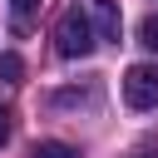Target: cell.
Listing matches in <instances>:
<instances>
[{
  "label": "cell",
  "mask_w": 158,
  "mask_h": 158,
  "mask_svg": "<svg viewBox=\"0 0 158 158\" xmlns=\"http://www.w3.org/2000/svg\"><path fill=\"white\" fill-rule=\"evenodd\" d=\"M123 99L128 109H158V64H133L123 74Z\"/></svg>",
  "instance_id": "7a4b0ae2"
},
{
  "label": "cell",
  "mask_w": 158,
  "mask_h": 158,
  "mask_svg": "<svg viewBox=\"0 0 158 158\" xmlns=\"http://www.w3.org/2000/svg\"><path fill=\"white\" fill-rule=\"evenodd\" d=\"M10 128H15V114H10V109H5V104H0V148H5V143H10Z\"/></svg>",
  "instance_id": "ba28073f"
},
{
  "label": "cell",
  "mask_w": 158,
  "mask_h": 158,
  "mask_svg": "<svg viewBox=\"0 0 158 158\" xmlns=\"http://www.w3.org/2000/svg\"><path fill=\"white\" fill-rule=\"evenodd\" d=\"M20 74H25V64H20V54H0V79H10V84H15Z\"/></svg>",
  "instance_id": "52a82bcc"
},
{
  "label": "cell",
  "mask_w": 158,
  "mask_h": 158,
  "mask_svg": "<svg viewBox=\"0 0 158 158\" xmlns=\"http://www.w3.org/2000/svg\"><path fill=\"white\" fill-rule=\"evenodd\" d=\"M99 35L118 40V10H114V0H99Z\"/></svg>",
  "instance_id": "277c9868"
},
{
  "label": "cell",
  "mask_w": 158,
  "mask_h": 158,
  "mask_svg": "<svg viewBox=\"0 0 158 158\" xmlns=\"http://www.w3.org/2000/svg\"><path fill=\"white\" fill-rule=\"evenodd\" d=\"M138 44H143V49H153V54H158V15H148V20H143V25H138Z\"/></svg>",
  "instance_id": "8992f818"
},
{
  "label": "cell",
  "mask_w": 158,
  "mask_h": 158,
  "mask_svg": "<svg viewBox=\"0 0 158 158\" xmlns=\"http://www.w3.org/2000/svg\"><path fill=\"white\" fill-rule=\"evenodd\" d=\"M10 10H15V30L25 35V30H30V15L40 10V0H10Z\"/></svg>",
  "instance_id": "5b68a950"
},
{
  "label": "cell",
  "mask_w": 158,
  "mask_h": 158,
  "mask_svg": "<svg viewBox=\"0 0 158 158\" xmlns=\"http://www.w3.org/2000/svg\"><path fill=\"white\" fill-rule=\"evenodd\" d=\"M30 158H79V148L74 143H59V138H44V143L30 148Z\"/></svg>",
  "instance_id": "3957f363"
},
{
  "label": "cell",
  "mask_w": 158,
  "mask_h": 158,
  "mask_svg": "<svg viewBox=\"0 0 158 158\" xmlns=\"http://www.w3.org/2000/svg\"><path fill=\"white\" fill-rule=\"evenodd\" d=\"M54 49H59L64 59H84V54L94 49V25H89V15H84L79 5L59 15V25H54Z\"/></svg>",
  "instance_id": "6da1fadb"
}]
</instances>
